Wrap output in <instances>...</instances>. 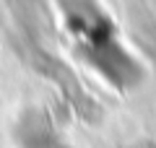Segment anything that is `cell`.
I'll list each match as a JSON object with an SVG mask.
<instances>
[{
  "mask_svg": "<svg viewBox=\"0 0 156 148\" xmlns=\"http://www.w3.org/2000/svg\"><path fill=\"white\" fill-rule=\"evenodd\" d=\"M78 55L107 86L117 88V91H130V88L140 86L146 78L143 62L120 42L117 31L99 37L94 42L78 44Z\"/></svg>",
  "mask_w": 156,
  "mask_h": 148,
  "instance_id": "1",
  "label": "cell"
},
{
  "mask_svg": "<svg viewBox=\"0 0 156 148\" xmlns=\"http://www.w3.org/2000/svg\"><path fill=\"white\" fill-rule=\"evenodd\" d=\"M16 148H55L62 143L52 115L44 107H23L11 125Z\"/></svg>",
  "mask_w": 156,
  "mask_h": 148,
  "instance_id": "2",
  "label": "cell"
},
{
  "mask_svg": "<svg viewBox=\"0 0 156 148\" xmlns=\"http://www.w3.org/2000/svg\"><path fill=\"white\" fill-rule=\"evenodd\" d=\"M55 148H70V146H65V143H60V146H55Z\"/></svg>",
  "mask_w": 156,
  "mask_h": 148,
  "instance_id": "3",
  "label": "cell"
}]
</instances>
